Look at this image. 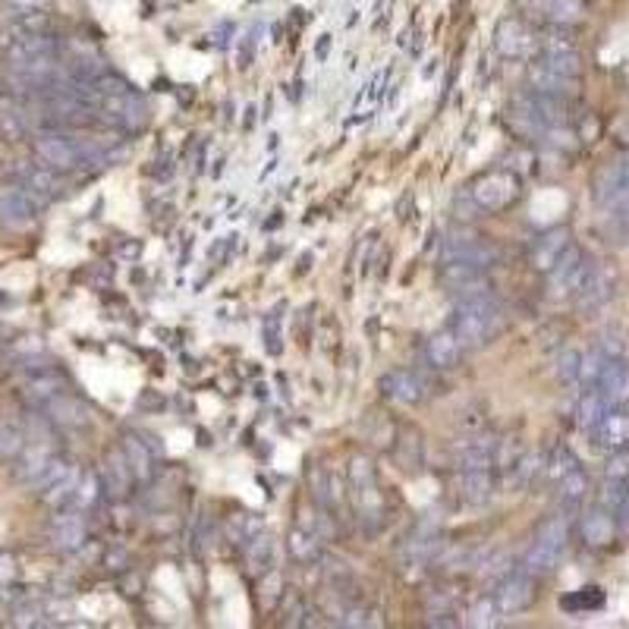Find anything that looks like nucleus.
<instances>
[{
    "label": "nucleus",
    "instance_id": "f3484780",
    "mask_svg": "<svg viewBox=\"0 0 629 629\" xmlns=\"http://www.w3.org/2000/svg\"><path fill=\"white\" fill-rule=\"evenodd\" d=\"M460 353H463V343L457 340L453 331H438V334H431L428 343H425V356L435 368H453L460 359Z\"/></svg>",
    "mask_w": 629,
    "mask_h": 629
},
{
    "label": "nucleus",
    "instance_id": "dca6fc26",
    "mask_svg": "<svg viewBox=\"0 0 629 629\" xmlns=\"http://www.w3.org/2000/svg\"><path fill=\"white\" fill-rule=\"evenodd\" d=\"M529 82H532V89H535V92H541V95H554V98H570L573 89H576V79L560 76V73L548 70L545 63H532V67H529Z\"/></svg>",
    "mask_w": 629,
    "mask_h": 629
},
{
    "label": "nucleus",
    "instance_id": "423d86ee",
    "mask_svg": "<svg viewBox=\"0 0 629 629\" xmlns=\"http://www.w3.org/2000/svg\"><path fill=\"white\" fill-rule=\"evenodd\" d=\"M532 601H535V582H532V573H526V570L507 573L501 582H497L494 604H497V611H501L504 617L526 611V607H529Z\"/></svg>",
    "mask_w": 629,
    "mask_h": 629
},
{
    "label": "nucleus",
    "instance_id": "bb28decb",
    "mask_svg": "<svg viewBox=\"0 0 629 629\" xmlns=\"http://www.w3.org/2000/svg\"><path fill=\"white\" fill-rule=\"evenodd\" d=\"M573 469H579V460L573 457V453H570L567 447H557V450H554V457L545 463L548 479H554V482H560L563 475H570Z\"/></svg>",
    "mask_w": 629,
    "mask_h": 629
},
{
    "label": "nucleus",
    "instance_id": "7c9ffc66",
    "mask_svg": "<svg viewBox=\"0 0 629 629\" xmlns=\"http://www.w3.org/2000/svg\"><path fill=\"white\" fill-rule=\"evenodd\" d=\"M579 362H582V356L576 350L560 353V359H557V378L560 381H579Z\"/></svg>",
    "mask_w": 629,
    "mask_h": 629
},
{
    "label": "nucleus",
    "instance_id": "72a5a7b5",
    "mask_svg": "<svg viewBox=\"0 0 629 629\" xmlns=\"http://www.w3.org/2000/svg\"><path fill=\"white\" fill-rule=\"evenodd\" d=\"M516 4L523 7V10H529V13H535V16H548L554 0H516Z\"/></svg>",
    "mask_w": 629,
    "mask_h": 629
},
{
    "label": "nucleus",
    "instance_id": "a878e982",
    "mask_svg": "<svg viewBox=\"0 0 629 629\" xmlns=\"http://www.w3.org/2000/svg\"><path fill=\"white\" fill-rule=\"evenodd\" d=\"M501 611H497V604H494V598H482V601H475L472 604V611H469V626L472 629H491V626H497L501 620Z\"/></svg>",
    "mask_w": 629,
    "mask_h": 629
},
{
    "label": "nucleus",
    "instance_id": "6ab92c4d",
    "mask_svg": "<svg viewBox=\"0 0 629 629\" xmlns=\"http://www.w3.org/2000/svg\"><path fill=\"white\" fill-rule=\"evenodd\" d=\"M611 293H614V280H611V274L595 268L592 277L585 280V287H582L576 296H579V306H582V309H598L601 302L611 299Z\"/></svg>",
    "mask_w": 629,
    "mask_h": 629
},
{
    "label": "nucleus",
    "instance_id": "393cba45",
    "mask_svg": "<svg viewBox=\"0 0 629 629\" xmlns=\"http://www.w3.org/2000/svg\"><path fill=\"white\" fill-rule=\"evenodd\" d=\"M126 460H129V466H133V472L139 475L142 482L151 479V472H155V463H151V453L142 447V441H136V438L126 441Z\"/></svg>",
    "mask_w": 629,
    "mask_h": 629
},
{
    "label": "nucleus",
    "instance_id": "39448f33",
    "mask_svg": "<svg viewBox=\"0 0 629 629\" xmlns=\"http://www.w3.org/2000/svg\"><path fill=\"white\" fill-rule=\"evenodd\" d=\"M469 195L482 211H501L519 195V180L507 170H494V173H488V177H482L479 183H475L469 189Z\"/></svg>",
    "mask_w": 629,
    "mask_h": 629
},
{
    "label": "nucleus",
    "instance_id": "b1692460",
    "mask_svg": "<svg viewBox=\"0 0 629 629\" xmlns=\"http://www.w3.org/2000/svg\"><path fill=\"white\" fill-rule=\"evenodd\" d=\"M287 548H290V554H293L296 560L309 563V560L318 557V538H315L309 529H293V532H290V541H287Z\"/></svg>",
    "mask_w": 629,
    "mask_h": 629
},
{
    "label": "nucleus",
    "instance_id": "7ed1b4c3",
    "mask_svg": "<svg viewBox=\"0 0 629 629\" xmlns=\"http://www.w3.org/2000/svg\"><path fill=\"white\" fill-rule=\"evenodd\" d=\"M595 202L598 208L611 211L620 224H629V151L604 164L595 180Z\"/></svg>",
    "mask_w": 629,
    "mask_h": 629
},
{
    "label": "nucleus",
    "instance_id": "4be33fe9",
    "mask_svg": "<svg viewBox=\"0 0 629 629\" xmlns=\"http://www.w3.org/2000/svg\"><path fill=\"white\" fill-rule=\"evenodd\" d=\"M585 491H589V479H585L582 469H573L570 475H563V479L557 482V501L563 510H576L579 501L585 497Z\"/></svg>",
    "mask_w": 629,
    "mask_h": 629
},
{
    "label": "nucleus",
    "instance_id": "ddd939ff",
    "mask_svg": "<svg viewBox=\"0 0 629 629\" xmlns=\"http://www.w3.org/2000/svg\"><path fill=\"white\" fill-rule=\"evenodd\" d=\"M378 384H381V394L400 406H416L422 400V381L412 372H403V368H394V372L381 375Z\"/></svg>",
    "mask_w": 629,
    "mask_h": 629
},
{
    "label": "nucleus",
    "instance_id": "6e6552de",
    "mask_svg": "<svg viewBox=\"0 0 629 629\" xmlns=\"http://www.w3.org/2000/svg\"><path fill=\"white\" fill-rule=\"evenodd\" d=\"M447 262H469V265H479V268H488L497 262V252L482 243V240H475V236H460V233H453L450 240L444 243V265Z\"/></svg>",
    "mask_w": 629,
    "mask_h": 629
},
{
    "label": "nucleus",
    "instance_id": "a211bd4d",
    "mask_svg": "<svg viewBox=\"0 0 629 629\" xmlns=\"http://www.w3.org/2000/svg\"><path fill=\"white\" fill-rule=\"evenodd\" d=\"M582 535L589 545L601 548V545H611L614 535H617V526H614V513L611 510H592L589 516H585V523H582Z\"/></svg>",
    "mask_w": 629,
    "mask_h": 629
},
{
    "label": "nucleus",
    "instance_id": "c756f323",
    "mask_svg": "<svg viewBox=\"0 0 629 629\" xmlns=\"http://www.w3.org/2000/svg\"><path fill=\"white\" fill-rule=\"evenodd\" d=\"M280 312H284V309H274V312H268L265 315V321H262V331H265V346H268V353L271 356H277L280 353V318H284V315H280Z\"/></svg>",
    "mask_w": 629,
    "mask_h": 629
},
{
    "label": "nucleus",
    "instance_id": "2f4dec72",
    "mask_svg": "<svg viewBox=\"0 0 629 629\" xmlns=\"http://www.w3.org/2000/svg\"><path fill=\"white\" fill-rule=\"evenodd\" d=\"M111 479H114V488H117V494H126V485H129V479H133V466H129V460H123V457H111Z\"/></svg>",
    "mask_w": 629,
    "mask_h": 629
},
{
    "label": "nucleus",
    "instance_id": "5701e85b",
    "mask_svg": "<svg viewBox=\"0 0 629 629\" xmlns=\"http://www.w3.org/2000/svg\"><path fill=\"white\" fill-rule=\"evenodd\" d=\"M607 412H611V406H607V400L598 394L595 387H589L585 390V397H582V403H579V425L585 428V431H592Z\"/></svg>",
    "mask_w": 629,
    "mask_h": 629
},
{
    "label": "nucleus",
    "instance_id": "f257e3e1",
    "mask_svg": "<svg viewBox=\"0 0 629 629\" xmlns=\"http://www.w3.org/2000/svg\"><path fill=\"white\" fill-rule=\"evenodd\" d=\"M497 331H501V306L491 299V293L460 299L457 315H453V334L463 346H469V350L485 346L494 340Z\"/></svg>",
    "mask_w": 629,
    "mask_h": 629
},
{
    "label": "nucleus",
    "instance_id": "4468645a",
    "mask_svg": "<svg viewBox=\"0 0 629 629\" xmlns=\"http://www.w3.org/2000/svg\"><path fill=\"white\" fill-rule=\"evenodd\" d=\"M497 447H501V441H494L491 435L460 441L457 444V466L463 472L466 469H491L494 460H497Z\"/></svg>",
    "mask_w": 629,
    "mask_h": 629
},
{
    "label": "nucleus",
    "instance_id": "f704fd0d",
    "mask_svg": "<svg viewBox=\"0 0 629 629\" xmlns=\"http://www.w3.org/2000/svg\"><path fill=\"white\" fill-rule=\"evenodd\" d=\"M60 538H63V545L73 548L76 541L82 538V526L79 523H67V526H63V532H60Z\"/></svg>",
    "mask_w": 629,
    "mask_h": 629
},
{
    "label": "nucleus",
    "instance_id": "c9c22d12",
    "mask_svg": "<svg viewBox=\"0 0 629 629\" xmlns=\"http://www.w3.org/2000/svg\"><path fill=\"white\" fill-rule=\"evenodd\" d=\"M617 519H620V532L629 535V491H626L623 504H620V510H617Z\"/></svg>",
    "mask_w": 629,
    "mask_h": 629
},
{
    "label": "nucleus",
    "instance_id": "aec40b11",
    "mask_svg": "<svg viewBox=\"0 0 629 629\" xmlns=\"http://www.w3.org/2000/svg\"><path fill=\"white\" fill-rule=\"evenodd\" d=\"M491 491H494L491 469H466L463 472V497H466V504H472V507L488 504Z\"/></svg>",
    "mask_w": 629,
    "mask_h": 629
},
{
    "label": "nucleus",
    "instance_id": "e433bc0d",
    "mask_svg": "<svg viewBox=\"0 0 629 629\" xmlns=\"http://www.w3.org/2000/svg\"><path fill=\"white\" fill-rule=\"evenodd\" d=\"M343 626H368V620H365V614H362V611H353V614H346Z\"/></svg>",
    "mask_w": 629,
    "mask_h": 629
},
{
    "label": "nucleus",
    "instance_id": "412c9836",
    "mask_svg": "<svg viewBox=\"0 0 629 629\" xmlns=\"http://www.w3.org/2000/svg\"><path fill=\"white\" fill-rule=\"evenodd\" d=\"M274 554H277V545H274V538L265 535V532H258L249 545H246V560H249V570L252 573H268L274 567Z\"/></svg>",
    "mask_w": 629,
    "mask_h": 629
},
{
    "label": "nucleus",
    "instance_id": "f8f14e48",
    "mask_svg": "<svg viewBox=\"0 0 629 629\" xmlns=\"http://www.w3.org/2000/svg\"><path fill=\"white\" fill-rule=\"evenodd\" d=\"M592 438H595V447L611 450V453L629 447V412L611 409V412H607V416L592 428Z\"/></svg>",
    "mask_w": 629,
    "mask_h": 629
},
{
    "label": "nucleus",
    "instance_id": "1a4fd4ad",
    "mask_svg": "<svg viewBox=\"0 0 629 629\" xmlns=\"http://www.w3.org/2000/svg\"><path fill=\"white\" fill-rule=\"evenodd\" d=\"M494 48L501 57H526L535 48V38L516 16H507L494 29Z\"/></svg>",
    "mask_w": 629,
    "mask_h": 629
},
{
    "label": "nucleus",
    "instance_id": "9b49d317",
    "mask_svg": "<svg viewBox=\"0 0 629 629\" xmlns=\"http://www.w3.org/2000/svg\"><path fill=\"white\" fill-rule=\"evenodd\" d=\"M538 63H545L548 70H554L560 76H570V79H576L579 70H582L579 51L570 45V41H560V38H545V41H541V60Z\"/></svg>",
    "mask_w": 629,
    "mask_h": 629
},
{
    "label": "nucleus",
    "instance_id": "2eb2a0df",
    "mask_svg": "<svg viewBox=\"0 0 629 629\" xmlns=\"http://www.w3.org/2000/svg\"><path fill=\"white\" fill-rule=\"evenodd\" d=\"M573 243H570V233L557 227V230H548L541 240H535V249H532V268L538 271H551L557 265V258L567 252Z\"/></svg>",
    "mask_w": 629,
    "mask_h": 629
},
{
    "label": "nucleus",
    "instance_id": "20e7f679",
    "mask_svg": "<svg viewBox=\"0 0 629 629\" xmlns=\"http://www.w3.org/2000/svg\"><path fill=\"white\" fill-rule=\"evenodd\" d=\"M592 262L589 255H585L579 246H570L567 252H563L557 258V265L548 271V299H567V296H576L585 280L592 277Z\"/></svg>",
    "mask_w": 629,
    "mask_h": 629
},
{
    "label": "nucleus",
    "instance_id": "cd10ccee",
    "mask_svg": "<svg viewBox=\"0 0 629 629\" xmlns=\"http://www.w3.org/2000/svg\"><path fill=\"white\" fill-rule=\"evenodd\" d=\"M350 482H353V488L362 494V491H372L375 488V466L368 463L365 457H356L353 463H350Z\"/></svg>",
    "mask_w": 629,
    "mask_h": 629
},
{
    "label": "nucleus",
    "instance_id": "0eeeda50",
    "mask_svg": "<svg viewBox=\"0 0 629 629\" xmlns=\"http://www.w3.org/2000/svg\"><path fill=\"white\" fill-rule=\"evenodd\" d=\"M441 284L457 293L460 299H472V296H482L491 293V284L485 277V268L479 265H469V262H447L441 271Z\"/></svg>",
    "mask_w": 629,
    "mask_h": 629
},
{
    "label": "nucleus",
    "instance_id": "4c0bfd02",
    "mask_svg": "<svg viewBox=\"0 0 629 629\" xmlns=\"http://www.w3.org/2000/svg\"><path fill=\"white\" fill-rule=\"evenodd\" d=\"M328 45H331V35H321V41H318V57L321 60L328 57Z\"/></svg>",
    "mask_w": 629,
    "mask_h": 629
},
{
    "label": "nucleus",
    "instance_id": "9d476101",
    "mask_svg": "<svg viewBox=\"0 0 629 629\" xmlns=\"http://www.w3.org/2000/svg\"><path fill=\"white\" fill-rule=\"evenodd\" d=\"M626 387H629V365H626V359L623 356H607L601 375L595 381V390L607 400V406L617 409L620 400L626 397Z\"/></svg>",
    "mask_w": 629,
    "mask_h": 629
},
{
    "label": "nucleus",
    "instance_id": "f03ea898",
    "mask_svg": "<svg viewBox=\"0 0 629 629\" xmlns=\"http://www.w3.org/2000/svg\"><path fill=\"white\" fill-rule=\"evenodd\" d=\"M567 538H570L567 516L557 513V516L545 519V523H541V529H538V535H535V545L526 554L523 570L532 573V576H548V573H554V567L560 563L563 548H567Z\"/></svg>",
    "mask_w": 629,
    "mask_h": 629
},
{
    "label": "nucleus",
    "instance_id": "c85d7f7f",
    "mask_svg": "<svg viewBox=\"0 0 629 629\" xmlns=\"http://www.w3.org/2000/svg\"><path fill=\"white\" fill-rule=\"evenodd\" d=\"M579 16H582V4H579V0H554L551 10H548L551 23H560V26L576 23Z\"/></svg>",
    "mask_w": 629,
    "mask_h": 629
},
{
    "label": "nucleus",
    "instance_id": "473e14b6",
    "mask_svg": "<svg viewBox=\"0 0 629 629\" xmlns=\"http://www.w3.org/2000/svg\"><path fill=\"white\" fill-rule=\"evenodd\" d=\"M601 601H604L601 589H579V595L567 598V601H563V607H567V611H576V607H598Z\"/></svg>",
    "mask_w": 629,
    "mask_h": 629
}]
</instances>
